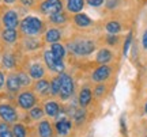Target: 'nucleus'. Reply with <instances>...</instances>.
Listing matches in <instances>:
<instances>
[{"label": "nucleus", "instance_id": "22", "mask_svg": "<svg viewBox=\"0 0 147 137\" xmlns=\"http://www.w3.org/2000/svg\"><path fill=\"white\" fill-rule=\"evenodd\" d=\"M49 21L55 23V25H63L67 22V15L64 14L63 11H59L56 14H52V15H49Z\"/></svg>", "mask_w": 147, "mask_h": 137}, {"label": "nucleus", "instance_id": "8", "mask_svg": "<svg viewBox=\"0 0 147 137\" xmlns=\"http://www.w3.org/2000/svg\"><path fill=\"white\" fill-rule=\"evenodd\" d=\"M3 25L7 29H16V26L19 25V18H18V14L15 11H7L4 15H3Z\"/></svg>", "mask_w": 147, "mask_h": 137}, {"label": "nucleus", "instance_id": "13", "mask_svg": "<svg viewBox=\"0 0 147 137\" xmlns=\"http://www.w3.org/2000/svg\"><path fill=\"white\" fill-rule=\"evenodd\" d=\"M84 0H67V10L74 14H79L83 10Z\"/></svg>", "mask_w": 147, "mask_h": 137}, {"label": "nucleus", "instance_id": "25", "mask_svg": "<svg viewBox=\"0 0 147 137\" xmlns=\"http://www.w3.org/2000/svg\"><path fill=\"white\" fill-rule=\"evenodd\" d=\"M49 92L52 95H57L60 94V78H55L52 80V83L49 84Z\"/></svg>", "mask_w": 147, "mask_h": 137}, {"label": "nucleus", "instance_id": "36", "mask_svg": "<svg viewBox=\"0 0 147 137\" xmlns=\"http://www.w3.org/2000/svg\"><path fill=\"white\" fill-rule=\"evenodd\" d=\"M117 4H119V0H108V1H106V7H108L109 10L116 8V7H117Z\"/></svg>", "mask_w": 147, "mask_h": 137}, {"label": "nucleus", "instance_id": "30", "mask_svg": "<svg viewBox=\"0 0 147 137\" xmlns=\"http://www.w3.org/2000/svg\"><path fill=\"white\" fill-rule=\"evenodd\" d=\"M44 116V111H42L41 107H32L30 109V117L33 120H41V117Z\"/></svg>", "mask_w": 147, "mask_h": 137}, {"label": "nucleus", "instance_id": "9", "mask_svg": "<svg viewBox=\"0 0 147 137\" xmlns=\"http://www.w3.org/2000/svg\"><path fill=\"white\" fill-rule=\"evenodd\" d=\"M110 72H112V69L108 65H101L100 68H97L93 72L91 78H93L94 82H104V80H106L110 76Z\"/></svg>", "mask_w": 147, "mask_h": 137}, {"label": "nucleus", "instance_id": "29", "mask_svg": "<svg viewBox=\"0 0 147 137\" xmlns=\"http://www.w3.org/2000/svg\"><path fill=\"white\" fill-rule=\"evenodd\" d=\"M18 79H19V83H21V86H23V87H26V86H30V75L25 74V72H19L18 74Z\"/></svg>", "mask_w": 147, "mask_h": 137}, {"label": "nucleus", "instance_id": "42", "mask_svg": "<svg viewBox=\"0 0 147 137\" xmlns=\"http://www.w3.org/2000/svg\"><path fill=\"white\" fill-rule=\"evenodd\" d=\"M144 111H146V114H147V103H146V106H144Z\"/></svg>", "mask_w": 147, "mask_h": 137}, {"label": "nucleus", "instance_id": "27", "mask_svg": "<svg viewBox=\"0 0 147 137\" xmlns=\"http://www.w3.org/2000/svg\"><path fill=\"white\" fill-rule=\"evenodd\" d=\"M120 30H121V26L119 22H109L106 25V31L109 34H117Z\"/></svg>", "mask_w": 147, "mask_h": 137}, {"label": "nucleus", "instance_id": "23", "mask_svg": "<svg viewBox=\"0 0 147 137\" xmlns=\"http://www.w3.org/2000/svg\"><path fill=\"white\" fill-rule=\"evenodd\" d=\"M52 46H51V50L53 52V54L59 58V60H63L64 56H65V47L63 45H60L59 42L56 43H51Z\"/></svg>", "mask_w": 147, "mask_h": 137}, {"label": "nucleus", "instance_id": "16", "mask_svg": "<svg viewBox=\"0 0 147 137\" xmlns=\"http://www.w3.org/2000/svg\"><path fill=\"white\" fill-rule=\"evenodd\" d=\"M60 38H61V34L57 29H49L45 34V41L49 43H56L57 41H60Z\"/></svg>", "mask_w": 147, "mask_h": 137}, {"label": "nucleus", "instance_id": "32", "mask_svg": "<svg viewBox=\"0 0 147 137\" xmlns=\"http://www.w3.org/2000/svg\"><path fill=\"white\" fill-rule=\"evenodd\" d=\"M40 41L38 39H27L26 41V47L29 50H34V49H38L40 47Z\"/></svg>", "mask_w": 147, "mask_h": 137}, {"label": "nucleus", "instance_id": "37", "mask_svg": "<svg viewBox=\"0 0 147 137\" xmlns=\"http://www.w3.org/2000/svg\"><path fill=\"white\" fill-rule=\"evenodd\" d=\"M117 39H119V38L116 37L115 34H110L109 37H108V43H110V45H115V43L117 42Z\"/></svg>", "mask_w": 147, "mask_h": 137}, {"label": "nucleus", "instance_id": "14", "mask_svg": "<svg viewBox=\"0 0 147 137\" xmlns=\"http://www.w3.org/2000/svg\"><path fill=\"white\" fill-rule=\"evenodd\" d=\"M38 134L40 137H52V126L48 121H41L38 125Z\"/></svg>", "mask_w": 147, "mask_h": 137}, {"label": "nucleus", "instance_id": "17", "mask_svg": "<svg viewBox=\"0 0 147 137\" xmlns=\"http://www.w3.org/2000/svg\"><path fill=\"white\" fill-rule=\"evenodd\" d=\"M56 129H57V132L60 136H65V134L69 132V129H71V122H69L68 120L63 118L61 121H59L57 124H56Z\"/></svg>", "mask_w": 147, "mask_h": 137}, {"label": "nucleus", "instance_id": "1", "mask_svg": "<svg viewBox=\"0 0 147 137\" xmlns=\"http://www.w3.org/2000/svg\"><path fill=\"white\" fill-rule=\"evenodd\" d=\"M21 30L23 34H26L29 37H33V35H37V34L42 33L44 23L36 16H26L21 22Z\"/></svg>", "mask_w": 147, "mask_h": 137}, {"label": "nucleus", "instance_id": "26", "mask_svg": "<svg viewBox=\"0 0 147 137\" xmlns=\"http://www.w3.org/2000/svg\"><path fill=\"white\" fill-rule=\"evenodd\" d=\"M12 133H14V137H26V129L21 124H15L12 126Z\"/></svg>", "mask_w": 147, "mask_h": 137}, {"label": "nucleus", "instance_id": "28", "mask_svg": "<svg viewBox=\"0 0 147 137\" xmlns=\"http://www.w3.org/2000/svg\"><path fill=\"white\" fill-rule=\"evenodd\" d=\"M0 137H14V133H12L10 129H8L7 122L0 124Z\"/></svg>", "mask_w": 147, "mask_h": 137}, {"label": "nucleus", "instance_id": "24", "mask_svg": "<svg viewBox=\"0 0 147 137\" xmlns=\"http://www.w3.org/2000/svg\"><path fill=\"white\" fill-rule=\"evenodd\" d=\"M36 91L38 92V94H41V95H45L49 92V83H48L47 80H38L36 83Z\"/></svg>", "mask_w": 147, "mask_h": 137}, {"label": "nucleus", "instance_id": "19", "mask_svg": "<svg viewBox=\"0 0 147 137\" xmlns=\"http://www.w3.org/2000/svg\"><path fill=\"white\" fill-rule=\"evenodd\" d=\"M60 111V106L57 102H47L45 103V113L49 117H56Z\"/></svg>", "mask_w": 147, "mask_h": 137}, {"label": "nucleus", "instance_id": "15", "mask_svg": "<svg viewBox=\"0 0 147 137\" xmlns=\"http://www.w3.org/2000/svg\"><path fill=\"white\" fill-rule=\"evenodd\" d=\"M91 91L86 87L83 90L80 91V94H79V105L82 106V107H86V106L89 105L90 102H91Z\"/></svg>", "mask_w": 147, "mask_h": 137}, {"label": "nucleus", "instance_id": "12", "mask_svg": "<svg viewBox=\"0 0 147 137\" xmlns=\"http://www.w3.org/2000/svg\"><path fill=\"white\" fill-rule=\"evenodd\" d=\"M1 38L5 43H14L18 38V33H16L15 29H7L5 27L3 33H1Z\"/></svg>", "mask_w": 147, "mask_h": 137}, {"label": "nucleus", "instance_id": "41", "mask_svg": "<svg viewBox=\"0 0 147 137\" xmlns=\"http://www.w3.org/2000/svg\"><path fill=\"white\" fill-rule=\"evenodd\" d=\"M3 1H4V3H8V4H11V3H14L15 0H3Z\"/></svg>", "mask_w": 147, "mask_h": 137}, {"label": "nucleus", "instance_id": "38", "mask_svg": "<svg viewBox=\"0 0 147 137\" xmlns=\"http://www.w3.org/2000/svg\"><path fill=\"white\" fill-rule=\"evenodd\" d=\"M21 3L25 7H32L33 4H34V0H21Z\"/></svg>", "mask_w": 147, "mask_h": 137}, {"label": "nucleus", "instance_id": "39", "mask_svg": "<svg viewBox=\"0 0 147 137\" xmlns=\"http://www.w3.org/2000/svg\"><path fill=\"white\" fill-rule=\"evenodd\" d=\"M142 45L144 49H147V30L143 33V38H142Z\"/></svg>", "mask_w": 147, "mask_h": 137}, {"label": "nucleus", "instance_id": "3", "mask_svg": "<svg viewBox=\"0 0 147 137\" xmlns=\"http://www.w3.org/2000/svg\"><path fill=\"white\" fill-rule=\"evenodd\" d=\"M59 78H60V94L59 95H60L61 100H67L74 94V88H75L74 87V80L69 75L64 74V72L59 75Z\"/></svg>", "mask_w": 147, "mask_h": 137}, {"label": "nucleus", "instance_id": "6", "mask_svg": "<svg viewBox=\"0 0 147 137\" xmlns=\"http://www.w3.org/2000/svg\"><path fill=\"white\" fill-rule=\"evenodd\" d=\"M18 105L23 110H30L36 105V96H34V94L30 92V91H25V92L19 94V96H18Z\"/></svg>", "mask_w": 147, "mask_h": 137}, {"label": "nucleus", "instance_id": "18", "mask_svg": "<svg viewBox=\"0 0 147 137\" xmlns=\"http://www.w3.org/2000/svg\"><path fill=\"white\" fill-rule=\"evenodd\" d=\"M1 63H3V67H4L5 69H12V68H15L16 60H15V57H14V54L5 53L4 56L1 57Z\"/></svg>", "mask_w": 147, "mask_h": 137}, {"label": "nucleus", "instance_id": "11", "mask_svg": "<svg viewBox=\"0 0 147 137\" xmlns=\"http://www.w3.org/2000/svg\"><path fill=\"white\" fill-rule=\"evenodd\" d=\"M5 87H7V90L11 91V92H16V91H19L22 86L19 83V79H18V75H10L8 76V79L5 82Z\"/></svg>", "mask_w": 147, "mask_h": 137}, {"label": "nucleus", "instance_id": "35", "mask_svg": "<svg viewBox=\"0 0 147 137\" xmlns=\"http://www.w3.org/2000/svg\"><path fill=\"white\" fill-rule=\"evenodd\" d=\"M86 1H87L91 7H100V5L104 4L105 0H86Z\"/></svg>", "mask_w": 147, "mask_h": 137}, {"label": "nucleus", "instance_id": "4", "mask_svg": "<svg viewBox=\"0 0 147 137\" xmlns=\"http://www.w3.org/2000/svg\"><path fill=\"white\" fill-rule=\"evenodd\" d=\"M44 60H45V63H47V65L49 67V69H51V71H53V72H57V74L64 72V63H63V60H59V58L53 54L52 50H47V52L44 53Z\"/></svg>", "mask_w": 147, "mask_h": 137}, {"label": "nucleus", "instance_id": "31", "mask_svg": "<svg viewBox=\"0 0 147 137\" xmlns=\"http://www.w3.org/2000/svg\"><path fill=\"white\" fill-rule=\"evenodd\" d=\"M84 118H86V111L83 109H79V110L75 111V114H74V120L76 124H82L84 121Z\"/></svg>", "mask_w": 147, "mask_h": 137}, {"label": "nucleus", "instance_id": "34", "mask_svg": "<svg viewBox=\"0 0 147 137\" xmlns=\"http://www.w3.org/2000/svg\"><path fill=\"white\" fill-rule=\"evenodd\" d=\"M105 86L104 84H100V86H97L95 87V90H94V94L97 95V96H101V95H104V92H105Z\"/></svg>", "mask_w": 147, "mask_h": 137}, {"label": "nucleus", "instance_id": "21", "mask_svg": "<svg viewBox=\"0 0 147 137\" xmlns=\"http://www.w3.org/2000/svg\"><path fill=\"white\" fill-rule=\"evenodd\" d=\"M74 19H75V23H76L79 27H87L91 25V19H90L86 14H76Z\"/></svg>", "mask_w": 147, "mask_h": 137}, {"label": "nucleus", "instance_id": "40", "mask_svg": "<svg viewBox=\"0 0 147 137\" xmlns=\"http://www.w3.org/2000/svg\"><path fill=\"white\" fill-rule=\"evenodd\" d=\"M3 86H4V75H3L1 71H0V90L3 88Z\"/></svg>", "mask_w": 147, "mask_h": 137}, {"label": "nucleus", "instance_id": "20", "mask_svg": "<svg viewBox=\"0 0 147 137\" xmlns=\"http://www.w3.org/2000/svg\"><path fill=\"white\" fill-rule=\"evenodd\" d=\"M112 60V52L108 50V49H101L98 54H97V61L102 65H105L106 63H109Z\"/></svg>", "mask_w": 147, "mask_h": 137}, {"label": "nucleus", "instance_id": "33", "mask_svg": "<svg viewBox=\"0 0 147 137\" xmlns=\"http://www.w3.org/2000/svg\"><path fill=\"white\" fill-rule=\"evenodd\" d=\"M131 42H132V33L128 34V37L125 39V43H124V49H123V53H124V56L128 54V50H129V46H131Z\"/></svg>", "mask_w": 147, "mask_h": 137}, {"label": "nucleus", "instance_id": "5", "mask_svg": "<svg viewBox=\"0 0 147 137\" xmlns=\"http://www.w3.org/2000/svg\"><path fill=\"white\" fill-rule=\"evenodd\" d=\"M61 8H63L61 0H45L40 5V11H41L42 14H47V15L56 14L59 11H61Z\"/></svg>", "mask_w": 147, "mask_h": 137}, {"label": "nucleus", "instance_id": "10", "mask_svg": "<svg viewBox=\"0 0 147 137\" xmlns=\"http://www.w3.org/2000/svg\"><path fill=\"white\" fill-rule=\"evenodd\" d=\"M29 75H30L32 79L40 80L42 76L45 75V68H44L40 63L33 64V65H30V68H29Z\"/></svg>", "mask_w": 147, "mask_h": 137}, {"label": "nucleus", "instance_id": "2", "mask_svg": "<svg viewBox=\"0 0 147 137\" xmlns=\"http://www.w3.org/2000/svg\"><path fill=\"white\" fill-rule=\"evenodd\" d=\"M68 49H69V52H72L74 54H78V56H87V54L94 52L95 45H94V42L90 41V39H82V41L69 42Z\"/></svg>", "mask_w": 147, "mask_h": 137}, {"label": "nucleus", "instance_id": "7", "mask_svg": "<svg viewBox=\"0 0 147 137\" xmlns=\"http://www.w3.org/2000/svg\"><path fill=\"white\" fill-rule=\"evenodd\" d=\"M0 118L4 122H15L18 116H16L15 109L10 105H0Z\"/></svg>", "mask_w": 147, "mask_h": 137}]
</instances>
